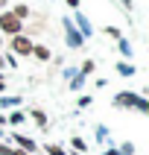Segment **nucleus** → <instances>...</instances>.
<instances>
[{"label": "nucleus", "instance_id": "nucleus-1", "mask_svg": "<svg viewBox=\"0 0 149 155\" xmlns=\"http://www.w3.org/2000/svg\"><path fill=\"white\" fill-rule=\"evenodd\" d=\"M114 105L117 108H138L140 114L149 111V103L143 100V94H134V91H123V94L114 97Z\"/></svg>", "mask_w": 149, "mask_h": 155}, {"label": "nucleus", "instance_id": "nucleus-2", "mask_svg": "<svg viewBox=\"0 0 149 155\" xmlns=\"http://www.w3.org/2000/svg\"><path fill=\"white\" fill-rule=\"evenodd\" d=\"M24 32V21H18L9 9H3L0 12V35L3 38H12V35H21Z\"/></svg>", "mask_w": 149, "mask_h": 155}, {"label": "nucleus", "instance_id": "nucleus-3", "mask_svg": "<svg viewBox=\"0 0 149 155\" xmlns=\"http://www.w3.org/2000/svg\"><path fill=\"white\" fill-rule=\"evenodd\" d=\"M32 38H29V35H12V38H9V53H12V56H21V59H26V56H32Z\"/></svg>", "mask_w": 149, "mask_h": 155}, {"label": "nucleus", "instance_id": "nucleus-4", "mask_svg": "<svg viewBox=\"0 0 149 155\" xmlns=\"http://www.w3.org/2000/svg\"><path fill=\"white\" fill-rule=\"evenodd\" d=\"M9 140H12V147H15V149H24V152H29V155H35V152H38V143H35L29 135L12 132V135H9Z\"/></svg>", "mask_w": 149, "mask_h": 155}, {"label": "nucleus", "instance_id": "nucleus-5", "mask_svg": "<svg viewBox=\"0 0 149 155\" xmlns=\"http://www.w3.org/2000/svg\"><path fill=\"white\" fill-rule=\"evenodd\" d=\"M26 117H32L38 129H47V126H50V120H47V114H44L41 108H29V111H26Z\"/></svg>", "mask_w": 149, "mask_h": 155}, {"label": "nucleus", "instance_id": "nucleus-6", "mask_svg": "<svg viewBox=\"0 0 149 155\" xmlns=\"http://www.w3.org/2000/svg\"><path fill=\"white\" fill-rule=\"evenodd\" d=\"M32 59H38V61H50L53 59V53L44 47V44H32Z\"/></svg>", "mask_w": 149, "mask_h": 155}, {"label": "nucleus", "instance_id": "nucleus-7", "mask_svg": "<svg viewBox=\"0 0 149 155\" xmlns=\"http://www.w3.org/2000/svg\"><path fill=\"white\" fill-rule=\"evenodd\" d=\"M24 120H26V111H21V108H15V111L6 114V126H21Z\"/></svg>", "mask_w": 149, "mask_h": 155}, {"label": "nucleus", "instance_id": "nucleus-8", "mask_svg": "<svg viewBox=\"0 0 149 155\" xmlns=\"http://www.w3.org/2000/svg\"><path fill=\"white\" fill-rule=\"evenodd\" d=\"M9 12H12V15H15L18 21H26V18L32 15V9L26 6V3H18V6H12V9H9Z\"/></svg>", "mask_w": 149, "mask_h": 155}, {"label": "nucleus", "instance_id": "nucleus-9", "mask_svg": "<svg viewBox=\"0 0 149 155\" xmlns=\"http://www.w3.org/2000/svg\"><path fill=\"white\" fill-rule=\"evenodd\" d=\"M70 149H73V152H79V155H85V152H88V143L79 138V135H73V138H70Z\"/></svg>", "mask_w": 149, "mask_h": 155}, {"label": "nucleus", "instance_id": "nucleus-10", "mask_svg": "<svg viewBox=\"0 0 149 155\" xmlns=\"http://www.w3.org/2000/svg\"><path fill=\"white\" fill-rule=\"evenodd\" d=\"M82 41H85V38H82V35L67 24V44H70V47H82Z\"/></svg>", "mask_w": 149, "mask_h": 155}, {"label": "nucleus", "instance_id": "nucleus-11", "mask_svg": "<svg viewBox=\"0 0 149 155\" xmlns=\"http://www.w3.org/2000/svg\"><path fill=\"white\" fill-rule=\"evenodd\" d=\"M117 73H120V76H134L138 70H134L131 61H117Z\"/></svg>", "mask_w": 149, "mask_h": 155}, {"label": "nucleus", "instance_id": "nucleus-12", "mask_svg": "<svg viewBox=\"0 0 149 155\" xmlns=\"http://www.w3.org/2000/svg\"><path fill=\"white\" fill-rule=\"evenodd\" d=\"M94 70H96V61L94 59H85V61H82V68H79V76L85 79V76H91Z\"/></svg>", "mask_w": 149, "mask_h": 155}, {"label": "nucleus", "instance_id": "nucleus-13", "mask_svg": "<svg viewBox=\"0 0 149 155\" xmlns=\"http://www.w3.org/2000/svg\"><path fill=\"white\" fill-rule=\"evenodd\" d=\"M21 97H0V108H18Z\"/></svg>", "mask_w": 149, "mask_h": 155}, {"label": "nucleus", "instance_id": "nucleus-14", "mask_svg": "<svg viewBox=\"0 0 149 155\" xmlns=\"http://www.w3.org/2000/svg\"><path fill=\"white\" fill-rule=\"evenodd\" d=\"M44 152H47V155H67V149L59 147V143H47V147H44Z\"/></svg>", "mask_w": 149, "mask_h": 155}, {"label": "nucleus", "instance_id": "nucleus-15", "mask_svg": "<svg viewBox=\"0 0 149 155\" xmlns=\"http://www.w3.org/2000/svg\"><path fill=\"white\" fill-rule=\"evenodd\" d=\"M117 47H120V53L126 56V59H131V44L126 41V38H120V41H117Z\"/></svg>", "mask_w": 149, "mask_h": 155}, {"label": "nucleus", "instance_id": "nucleus-16", "mask_svg": "<svg viewBox=\"0 0 149 155\" xmlns=\"http://www.w3.org/2000/svg\"><path fill=\"white\" fill-rule=\"evenodd\" d=\"M102 32L108 35V38H114V41H120V38H123V32H120V29H117V26H105Z\"/></svg>", "mask_w": 149, "mask_h": 155}, {"label": "nucleus", "instance_id": "nucleus-17", "mask_svg": "<svg viewBox=\"0 0 149 155\" xmlns=\"http://www.w3.org/2000/svg\"><path fill=\"white\" fill-rule=\"evenodd\" d=\"M91 100H94V97H91V94L79 97V100H76V108H88V105H91Z\"/></svg>", "mask_w": 149, "mask_h": 155}, {"label": "nucleus", "instance_id": "nucleus-18", "mask_svg": "<svg viewBox=\"0 0 149 155\" xmlns=\"http://www.w3.org/2000/svg\"><path fill=\"white\" fill-rule=\"evenodd\" d=\"M3 59H6V68H18V59H15V56H12V53H6Z\"/></svg>", "mask_w": 149, "mask_h": 155}, {"label": "nucleus", "instance_id": "nucleus-19", "mask_svg": "<svg viewBox=\"0 0 149 155\" xmlns=\"http://www.w3.org/2000/svg\"><path fill=\"white\" fill-rule=\"evenodd\" d=\"M12 152V143H3V140H0V155H9Z\"/></svg>", "mask_w": 149, "mask_h": 155}, {"label": "nucleus", "instance_id": "nucleus-20", "mask_svg": "<svg viewBox=\"0 0 149 155\" xmlns=\"http://www.w3.org/2000/svg\"><path fill=\"white\" fill-rule=\"evenodd\" d=\"M82 82H85V79H82V76H76V79H73V85H70V88H73V91H79V88H82Z\"/></svg>", "mask_w": 149, "mask_h": 155}, {"label": "nucleus", "instance_id": "nucleus-21", "mask_svg": "<svg viewBox=\"0 0 149 155\" xmlns=\"http://www.w3.org/2000/svg\"><path fill=\"white\" fill-rule=\"evenodd\" d=\"M64 3H67L70 9H79V0H64Z\"/></svg>", "mask_w": 149, "mask_h": 155}, {"label": "nucleus", "instance_id": "nucleus-22", "mask_svg": "<svg viewBox=\"0 0 149 155\" xmlns=\"http://www.w3.org/2000/svg\"><path fill=\"white\" fill-rule=\"evenodd\" d=\"M9 155H29V152H24V149H15V147H12V152H9Z\"/></svg>", "mask_w": 149, "mask_h": 155}, {"label": "nucleus", "instance_id": "nucleus-23", "mask_svg": "<svg viewBox=\"0 0 149 155\" xmlns=\"http://www.w3.org/2000/svg\"><path fill=\"white\" fill-rule=\"evenodd\" d=\"M102 155H120V149H105Z\"/></svg>", "mask_w": 149, "mask_h": 155}, {"label": "nucleus", "instance_id": "nucleus-24", "mask_svg": "<svg viewBox=\"0 0 149 155\" xmlns=\"http://www.w3.org/2000/svg\"><path fill=\"white\" fill-rule=\"evenodd\" d=\"M0 129H6V114H0Z\"/></svg>", "mask_w": 149, "mask_h": 155}, {"label": "nucleus", "instance_id": "nucleus-25", "mask_svg": "<svg viewBox=\"0 0 149 155\" xmlns=\"http://www.w3.org/2000/svg\"><path fill=\"white\" fill-rule=\"evenodd\" d=\"M3 91H6V79H0V94H3Z\"/></svg>", "mask_w": 149, "mask_h": 155}, {"label": "nucleus", "instance_id": "nucleus-26", "mask_svg": "<svg viewBox=\"0 0 149 155\" xmlns=\"http://www.w3.org/2000/svg\"><path fill=\"white\" fill-rule=\"evenodd\" d=\"M3 68H6V59H3V56H0V73H3Z\"/></svg>", "mask_w": 149, "mask_h": 155}, {"label": "nucleus", "instance_id": "nucleus-27", "mask_svg": "<svg viewBox=\"0 0 149 155\" xmlns=\"http://www.w3.org/2000/svg\"><path fill=\"white\" fill-rule=\"evenodd\" d=\"M120 3H123V6H126V9H131V0H120Z\"/></svg>", "mask_w": 149, "mask_h": 155}, {"label": "nucleus", "instance_id": "nucleus-28", "mask_svg": "<svg viewBox=\"0 0 149 155\" xmlns=\"http://www.w3.org/2000/svg\"><path fill=\"white\" fill-rule=\"evenodd\" d=\"M6 3H9V0H0V12H3V9H6Z\"/></svg>", "mask_w": 149, "mask_h": 155}, {"label": "nucleus", "instance_id": "nucleus-29", "mask_svg": "<svg viewBox=\"0 0 149 155\" xmlns=\"http://www.w3.org/2000/svg\"><path fill=\"white\" fill-rule=\"evenodd\" d=\"M0 47H3V35H0Z\"/></svg>", "mask_w": 149, "mask_h": 155}, {"label": "nucleus", "instance_id": "nucleus-30", "mask_svg": "<svg viewBox=\"0 0 149 155\" xmlns=\"http://www.w3.org/2000/svg\"><path fill=\"white\" fill-rule=\"evenodd\" d=\"M67 155H79V152H67Z\"/></svg>", "mask_w": 149, "mask_h": 155}]
</instances>
